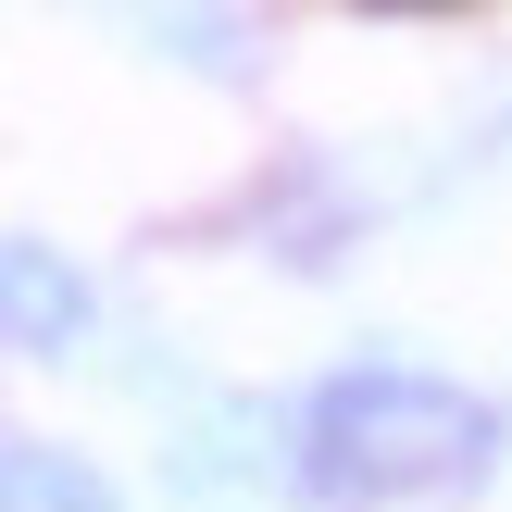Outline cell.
I'll list each match as a JSON object with an SVG mask.
<instances>
[{"label":"cell","instance_id":"obj_1","mask_svg":"<svg viewBox=\"0 0 512 512\" xmlns=\"http://www.w3.org/2000/svg\"><path fill=\"white\" fill-rule=\"evenodd\" d=\"M475 463H488V400H463L450 375L350 363V375H325L300 400V488L325 512H375V500L450 488Z\"/></svg>","mask_w":512,"mask_h":512},{"label":"cell","instance_id":"obj_2","mask_svg":"<svg viewBox=\"0 0 512 512\" xmlns=\"http://www.w3.org/2000/svg\"><path fill=\"white\" fill-rule=\"evenodd\" d=\"M0 325H13V363H63V350L88 338V275H75L38 225L0 238Z\"/></svg>","mask_w":512,"mask_h":512},{"label":"cell","instance_id":"obj_3","mask_svg":"<svg viewBox=\"0 0 512 512\" xmlns=\"http://www.w3.org/2000/svg\"><path fill=\"white\" fill-rule=\"evenodd\" d=\"M0 500H13V512H113L100 463L63 450V438H0Z\"/></svg>","mask_w":512,"mask_h":512},{"label":"cell","instance_id":"obj_4","mask_svg":"<svg viewBox=\"0 0 512 512\" xmlns=\"http://www.w3.org/2000/svg\"><path fill=\"white\" fill-rule=\"evenodd\" d=\"M138 38L175 50V63H200V75H238L250 63V25L238 13H138Z\"/></svg>","mask_w":512,"mask_h":512}]
</instances>
